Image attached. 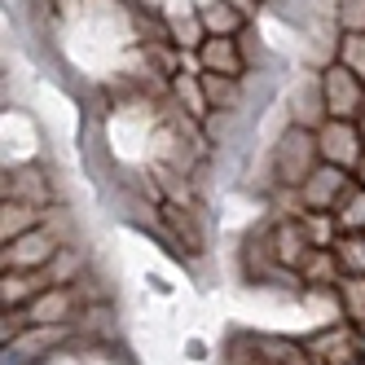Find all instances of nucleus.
Listing matches in <instances>:
<instances>
[{
  "mask_svg": "<svg viewBox=\"0 0 365 365\" xmlns=\"http://www.w3.org/2000/svg\"><path fill=\"white\" fill-rule=\"evenodd\" d=\"M71 229H66V207H53L48 220L31 233H22V238L5 242V273H31V269H44L48 259H58L62 247H71Z\"/></svg>",
  "mask_w": 365,
  "mask_h": 365,
  "instance_id": "nucleus-1",
  "label": "nucleus"
},
{
  "mask_svg": "<svg viewBox=\"0 0 365 365\" xmlns=\"http://www.w3.org/2000/svg\"><path fill=\"white\" fill-rule=\"evenodd\" d=\"M322 168V150H317V128H304V123H291L286 133L273 141V176L277 185H291L299 190L304 180Z\"/></svg>",
  "mask_w": 365,
  "mask_h": 365,
  "instance_id": "nucleus-2",
  "label": "nucleus"
},
{
  "mask_svg": "<svg viewBox=\"0 0 365 365\" xmlns=\"http://www.w3.org/2000/svg\"><path fill=\"white\" fill-rule=\"evenodd\" d=\"M317 150H322V163L356 172L365 159V141H361L356 119H322L317 123Z\"/></svg>",
  "mask_w": 365,
  "mask_h": 365,
  "instance_id": "nucleus-3",
  "label": "nucleus"
},
{
  "mask_svg": "<svg viewBox=\"0 0 365 365\" xmlns=\"http://www.w3.org/2000/svg\"><path fill=\"white\" fill-rule=\"evenodd\" d=\"M322 101H326V119H356L365 106V84L344 62H330L322 66Z\"/></svg>",
  "mask_w": 365,
  "mask_h": 365,
  "instance_id": "nucleus-4",
  "label": "nucleus"
},
{
  "mask_svg": "<svg viewBox=\"0 0 365 365\" xmlns=\"http://www.w3.org/2000/svg\"><path fill=\"white\" fill-rule=\"evenodd\" d=\"M348 190H352V172L322 163V168L295 190V202H299V212H334L339 198H344Z\"/></svg>",
  "mask_w": 365,
  "mask_h": 365,
  "instance_id": "nucleus-5",
  "label": "nucleus"
},
{
  "mask_svg": "<svg viewBox=\"0 0 365 365\" xmlns=\"http://www.w3.org/2000/svg\"><path fill=\"white\" fill-rule=\"evenodd\" d=\"M194 58H198V71L225 75V80H242V75H247V58H242L238 36H207Z\"/></svg>",
  "mask_w": 365,
  "mask_h": 365,
  "instance_id": "nucleus-6",
  "label": "nucleus"
},
{
  "mask_svg": "<svg viewBox=\"0 0 365 365\" xmlns=\"http://www.w3.org/2000/svg\"><path fill=\"white\" fill-rule=\"evenodd\" d=\"M5 198L9 202H31V207H58V190L48 172L40 168H14L5 172Z\"/></svg>",
  "mask_w": 365,
  "mask_h": 365,
  "instance_id": "nucleus-7",
  "label": "nucleus"
},
{
  "mask_svg": "<svg viewBox=\"0 0 365 365\" xmlns=\"http://www.w3.org/2000/svg\"><path fill=\"white\" fill-rule=\"evenodd\" d=\"M198 18L207 36H242V27L251 22V9L238 0H198Z\"/></svg>",
  "mask_w": 365,
  "mask_h": 365,
  "instance_id": "nucleus-8",
  "label": "nucleus"
},
{
  "mask_svg": "<svg viewBox=\"0 0 365 365\" xmlns=\"http://www.w3.org/2000/svg\"><path fill=\"white\" fill-rule=\"evenodd\" d=\"M172 93H176V106H180L185 119H194V123L212 119V101H207V88H202L198 71H176L172 75Z\"/></svg>",
  "mask_w": 365,
  "mask_h": 365,
  "instance_id": "nucleus-9",
  "label": "nucleus"
},
{
  "mask_svg": "<svg viewBox=\"0 0 365 365\" xmlns=\"http://www.w3.org/2000/svg\"><path fill=\"white\" fill-rule=\"evenodd\" d=\"M299 282L312 286V291H334V286L344 282V269H339L334 247H312L308 259L299 264Z\"/></svg>",
  "mask_w": 365,
  "mask_h": 365,
  "instance_id": "nucleus-10",
  "label": "nucleus"
},
{
  "mask_svg": "<svg viewBox=\"0 0 365 365\" xmlns=\"http://www.w3.org/2000/svg\"><path fill=\"white\" fill-rule=\"evenodd\" d=\"M48 212H53V207H31V202H9L5 198V207H0V238L14 242V238H22V233L40 229L48 220Z\"/></svg>",
  "mask_w": 365,
  "mask_h": 365,
  "instance_id": "nucleus-11",
  "label": "nucleus"
},
{
  "mask_svg": "<svg viewBox=\"0 0 365 365\" xmlns=\"http://www.w3.org/2000/svg\"><path fill=\"white\" fill-rule=\"evenodd\" d=\"M168 36H172V44L180 48V53H198V44L207 40V27H202V18H198V5L168 14Z\"/></svg>",
  "mask_w": 365,
  "mask_h": 365,
  "instance_id": "nucleus-12",
  "label": "nucleus"
},
{
  "mask_svg": "<svg viewBox=\"0 0 365 365\" xmlns=\"http://www.w3.org/2000/svg\"><path fill=\"white\" fill-rule=\"evenodd\" d=\"M339 299V317H348L356 330H365V277H344L334 286Z\"/></svg>",
  "mask_w": 365,
  "mask_h": 365,
  "instance_id": "nucleus-13",
  "label": "nucleus"
},
{
  "mask_svg": "<svg viewBox=\"0 0 365 365\" xmlns=\"http://www.w3.org/2000/svg\"><path fill=\"white\" fill-rule=\"evenodd\" d=\"M334 220H339V233H365V190L356 180H352V190L339 198Z\"/></svg>",
  "mask_w": 365,
  "mask_h": 365,
  "instance_id": "nucleus-14",
  "label": "nucleus"
},
{
  "mask_svg": "<svg viewBox=\"0 0 365 365\" xmlns=\"http://www.w3.org/2000/svg\"><path fill=\"white\" fill-rule=\"evenodd\" d=\"M334 255H339L344 277H365V233H339Z\"/></svg>",
  "mask_w": 365,
  "mask_h": 365,
  "instance_id": "nucleus-15",
  "label": "nucleus"
},
{
  "mask_svg": "<svg viewBox=\"0 0 365 365\" xmlns=\"http://www.w3.org/2000/svg\"><path fill=\"white\" fill-rule=\"evenodd\" d=\"M334 62H344V66L356 75V80L365 84V31H339Z\"/></svg>",
  "mask_w": 365,
  "mask_h": 365,
  "instance_id": "nucleus-16",
  "label": "nucleus"
},
{
  "mask_svg": "<svg viewBox=\"0 0 365 365\" xmlns=\"http://www.w3.org/2000/svg\"><path fill=\"white\" fill-rule=\"evenodd\" d=\"M202 88H207L212 110H229L233 97H238V80H225V75H212V71H202Z\"/></svg>",
  "mask_w": 365,
  "mask_h": 365,
  "instance_id": "nucleus-17",
  "label": "nucleus"
},
{
  "mask_svg": "<svg viewBox=\"0 0 365 365\" xmlns=\"http://www.w3.org/2000/svg\"><path fill=\"white\" fill-rule=\"evenodd\" d=\"M339 31H365V0H334Z\"/></svg>",
  "mask_w": 365,
  "mask_h": 365,
  "instance_id": "nucleus-18",
  "label": "nucleus"
},
{
  "mask_svg": "<svg viewBox=\"0 0 365 365\" xmlns=\"http://www.w3.org/2000/svg\"><path fill=\"white\" fill-rule=\"evenodd\" d=\"M352 180H356V185H361V190H365V159H361V168H356V172H352Z\"/></svg>",
  "mask_w": 365,
  "mask_h": 365,
  "instance_id": "nucleus-19",
  "label": "nucleus"
},
{
  "mask_svg": "<svg viewBox=\"0 0 365 365\" xmlns=\"http://www.w3.org/2000/svg\"><path fill=\"white\" fill-rule=\"evenodd\" d=\"M356 128H361V141H365V106H361V115H356Z\"/></svg>",
  "mask_w": 365,
  "mask_h": 365,
  "instance_id": "nucleus-20",
  "label": "nucleus"
},
{
  "mask_svg": "<svg viewBox=\"0 0 365 365\" xmlns=\"http://www.w3.org/2000/svg\"><path fill=\"white\" fill-rule=\"evenodd\" d=\"M352 365H365V361H361V356H356V361H352Z\"/></svg>",
  "mask_w": 365,
  "mask_h": 365,
  "instance_id": "nucleus-21",
  "label": "nucleus"
},
{
  "mask_svg": "<svg viewBox=\"0 0 365 365\" xmlns=\"http://www.w3.org/2000/svg\"><path fill=\"white\" fill-rule=\"evenodd\" d=\"M255 5H269V0H255Z\"/></svg>",
  "mask_w": 365,
  "mask_h": 365,
  "instance_id": "nucleus-22",
  "label": "nucleus"
}]
</instances>
